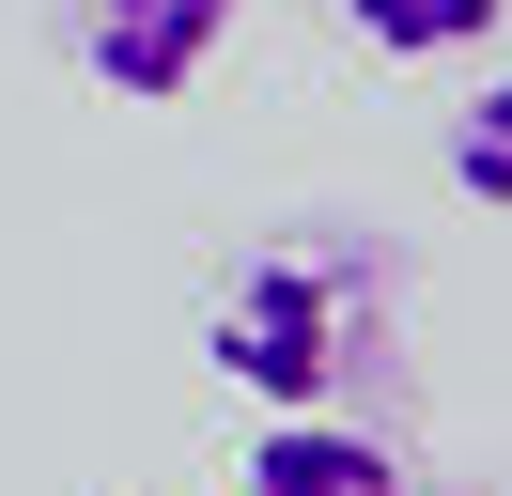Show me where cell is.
I'll return each instance as SVG.
<instances>
[{
	"instance_id": "cell-1",
	"label": "cell",
	"mask_w": 512,
	"mask_h": 496,
	"mask_svg": "<svg viewBox=\"0 0 512 496\" xmlns=\"http://www.w3.org/2000/svg\"><path fill=\"white\" fill-rule=\"evenodd\" d=\"M388 326H404V264H388V248L280 233V248H249V264L218 279L202 357H218V388L264 403V419H342L357 388H388Z\"/></svg>"
},
{
	"instance_id": "cell-2",
	"label": "cell",
	"mask_w": 512,
	"mask_h": 496,
	"mask_svg": "<svg viewBox=\"0 0 512 496\" xmlns=\"http://www.w3.org/2000/svg\"><path fill=\"white\" fill-rule=\"evenodd\" d=\"M233 16H249V0H78V62H94L125 109H187L202 62L233 47Z\"/></svg>"
},
{
	"instance_id": "cell-3",
	"label": "cell",
	"mask_w": 512,
	"mask_h": 496,
	"mask_svg": "<svg viewBox=\"0 0 512 496\" xmlns=\"http://www.w3.org/2000/svg\"><path fill=\"white\" fill-rule=\"evenodd\" d=\"M249 496H419V465L373 419H264L249 434Z\"/></svg>"
},
{
	"instance_id": "cell-4",
	"label": "cell",
	"mask_w": 512,
	"mask_h": 496,
	"mask_svg": "<svg viewBox=\"0 0 512 496\" xmlns=\"http://www.w3.org/2000/svg\"><path fill=\"white\" fill-rule=\"evenodd\" d=\"M342 16H357V47H388V62H450V47L497 31V0H342Z\"/></svg>"
},
{
	"instance_id": "cell-5",
	"label": "cell",
	"mask_w": 512,
	"mask_h": 496,
	"mask_svg": "<svg viewBox=\"0 0 512 496\" xmlns=\"http://www.w3.org/2000/svg\"><path fill=\"white\" fill-rule=\"evenodd\" d=\"M450 186H466V202H497V217H512V78H481L466 109H450Z\"/></svg>"
}]
</instances>
